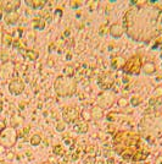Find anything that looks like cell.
Here are the masks:
<instances>
[{
  "label": "cell",
  "mask_w": 162,
  "mask_h": 164,
  "mask_svg": "<svg viewBox=\"0 0 162 164\" xmlns=\"http://www.w3.org/2000/svg\"><path fill=\"white\" fill-rule=\"evenodd\" d=\"M123 27L121 23H113L111 27H110V34L112 36L113 38H119L122 37V34H123Z\"/></svg>",
  "instance_id": "obj_8"
},
{
  "label": "cell",
  "mask_w": 162,
  "mask_h": 164,
  "mask_svg": "<svg viewBox=\"0 0 162 164\" xmlns=\"http://www.w3.org/2000/svg\"><path fill=\"white\" fill-rule=\"evenodd\" d=\"M144 157H145V156L143 154V152L138 151V152H137L135 154H133V158H132V159H133V160H141V159H143Z\"/></svg>",
  "instance_id": "obj_26"
},
{
  "label": "cell",
  "mask_w": 162,
  "mask_h": 164,
  "mask_svg": "<svg viewBox=\"0 0 162 164\" xmlns=\"http://www.w3.org/2000/svg\"><path fill=\"white\" fill-rule=\"evenodd\" d=\"M54 87H55L56 93L62 97H69L76 92V82L69 77L65 76H59L55 81Z\"/></svg>",
  "instance_id": "obj_2"
},
{
  "label": "cell",
  "mask_w": 162,
  "mask_h": 164,
  "mask_svg": "<svg viewBox=\"0 0 162 164\" xmlns=\"http://www.w3.org/2000/svg\"><path fill=\"white\" fill-rule=\"evenodd\" d=\"M155 103H156V102H155V98H151V99H150V104L152 105V104H155Z\"/></svg>",
  "instance_id": "obj_35"
},
{
  "label": "cell",
  "mask_w": 162,
  "mask_h": 164,
  "mask_svg": "<svg viewBox=\"0 0 162 164\" xmlns=\"http://www.w3.org/2000/svg\"><path fill=\"white\" fill-rule=\"evenodd\" d=\"M123 29L135 42H149L162 32V10L151 5L131 9L124 15Z\"/></svg>",
  "instance_id": "obj_1"
},
{
  "label": "cell",
  "mask_w": 162,
  "mask_h": 164,
  "mask_svg": "<svg viewBox=\"0 0 162 164\" xmlns=\"http://www.w3.org/2000/svg\"><path fill=\"white\" fill-rule=\"evenodd\" d=\"M71 4H72V5H71V6H72V8H78V6H79V5H81V4H79V3H78V2H76V3H71Z\"/></svg>",
  "instance_id": "obj_32"
},
{
  "label": "cell",
  "mask_w": 162,
  "mask_h": 164,
  "mask_svg": "<svg viewBox=\"0 0 162 164\" xmlns=\"http://www.w3.org/2000/svg\"><path fill=\"white\" fill-rule=\"evenodd\" d=\"M96 164H105V162H104V160H100V162H98Z\"/></svg>",
  "instance_id": "obj_36"
},
{
  "label": "cell",
  "mask_w": 162,
  "mask_h": 164,
  "mask_svg": "<svg viewBox=\"0 0 162 164\" xmlns=\"http://www.w3.org/2000/svg\"><path fill=\"white\" fill-rule=\"evenodd\" d=\"M65 129H66V125H65L63 121H59V122L56 124V131L62 132V131H65Z\"/></svg>",
  "instance_id": "obj_24"
},
{
  "label": "cell",
  "mask_w": 162,
  "mask_h": 164,
  "mask_svg": "<svg viewBox=\"0 0 162 164\" xmlns=\"http://www.w3.org/2000/svg\"><path fill=\"white\" fill-rule=\"evenodd\" d=\"M55 12H56V15H57V16H61V12H62V11H61L60 9H57V10L55 11Z\"/></svg>",
  "instance_id": "obj_34"
},
{
  "label": "cell",
  "mask_w": 162,
  "mask_h": 164,
  "mask_svg": "<svg viewBox=\"0 0 162 164\" xmlns=\"http://www.w3.org/2000/svg\"><path fill=\"white\" fill-rule=\"evenodd\" d=\"M63 74H65L66 77L73 76V74H75V67L72 66V65H66L65 69H63Z\"/></svg>",
  "instance_id": "obj_15"
},
{
  "label": "cell",
  "mask_w": 162,
  "mask_h": 164,
  "mask_svg": "<svg viewBox=\"0 0 162 164\" xmlns=\"http://www.w3.org/2000/svg\"><path fill=\"white\" fill-rule=\"evenodd\" d=\"M92 115H93L94 119H101L102 115H104V112H102L101 107H99V105L94 107V108H93V112H92Z\"/></svg>",
  "instance_id": "obj_13"
},
{
  "label": "cell",
  "mask_w": 162,
  "mask_h": 164,
  "mask_svg": "<svg viewBox=\"0 0 162 164\" xmlns=\"http://www.w3.org/2000/svg\"><path fill=\"white\" fill-rule=\"evenodd\" d=\"M26 54H27V57H28L32 61H34V60H37V59H38V53L35 51V50H28Z\"/></svg>",
  "instance_id": "obj_20"
},
{
  "label": "cell",
  "mask_w": 162,
  "mask_h": 164,
  "mask_svg": "<svg viewBox=\"0 0 162 164\" xmlns=\"http://www.w3.org/2000/svg\"><path fill=\"white\" fill-rule=\"evenodd\" d=\"M54 153H55V154H59V156H62V154H63V148H62V146L56 144L55 147H54Z\"/></svg>",
  "instance_id": "obj_22"
},
{
  "label": "cell",
  "mask_w": 162,
  "mask_h": 164,
  "mask_svg": "<svg viewBox=\"0 0 162 164\" xmlns=\"http://www.w3.org/2000/svg\"><path fill=\"white\" fill-rule=\"evenodd\" d=\"M23 89H25V83L19 80V79H16V80H12L9 85V91H10V93L12 94H16V96H19L23 92Z\"/></svg>",
  "instance_id": "obj_5"
},
{
  "label": "cell",
  "mask_w": 162,
  "mask_h": 164,
  "mask_svg": "<svg viewBox=\"0 0 162 164\" xmlns=\"http://www.w3.org/2000/svg\"><path fill=\"white\" fill-rule=\"evenodd\" d=\"M40 142H42V137H40V135L35 134V135H33V136H32V138H31V144H32V146H39V144H40Z\"/></svg>",
  "instance_id": "obj_17"
},
{
  "label": "cell",
  "mask_w": 162,
  "mask_h": 164,
  "mask_svg": "<svg viewBox=\"0 0 162 164\" xmlns=\"http://www.w3.org/2000/svg\"><path fill=\"white\" fill-rule=\"evenodd\" d=\"M63 34H65V36H66V37H68V36H69V34H71V32H69V29H66V31H65V33H63Z\"/></svg>",
  "instance_id": "obj_33"
},
{
  "label": "cell",
  "mask_w": 162,
  "mask_h": 164,
  "mask_svg": "<svg viewBox=\"0 0 162 164\" xmlns=\"http://www.w3.org/2000/svg\"><path fill=\"white\" fill-rule=\"evenodd\" d=\"M155 71H156V67H155V65L152 63H146V64L143 65V72L144 74L152 75V74H155Z\"/></svg>",
  "instance_id": "obj_12"
},
{
  "label": "cell",
  "mask_w": 162,
  "mask_h": 164,
  "mask_svg": "<svg viewBox=\"0 0 162 164\" xmlns=\"http://www.w3.org/2000/svg\"><path fill=\"white\" fill-rule=\"evenodd\" d=\"M34 28L35 29H39V31H43L45 28V21L40 20V19H35L34 20Z\"/></svg>",
  "instance_id": "obj_16"
},
{
  "label": "cell",
  "mask_w": 162,
  "mask_h": 164,
  "mask_svg": "<svg viewBox=\"0 0 162 164\" xmlns=\"http://www.w3.org/2000/svg\"><path fill=\"white\" fill-rule=\"evenodd\" d=\"M1 6L5 11H6V14H9V12H13L17 8L20 6V2H6V3H0Z\"/></svg>",
  "instance_id": "obj_9"
},
{
  "label": "cell",
  "mask_w": 162,
  "mask_h": 164,
  "mask_svg": "<svg viewBox=\"0 0 162 164\" xmlns=\"http://www.w3.org/2000/svg\"><path fill=\"white\" fill-rule=\"evenodd\" d=\"M75 131L78 134H85L88 131V124L87 122H82L75 126Z\"/></svg>",
  "instance_id": "obj_14"
},
{
  "label": "cell",
  "mask_w": 162,
  "mask_h": 164,
  "mask_svg": "<svg viewBox=\"0 0 162 164\" xmlns=\"http://www.w3.org/2000/svg\"><path fill=\"white\" fill-rule=\"evenodd\" d=\"M158 96H162V86H158L155 89V97H158Z\"/></svg>",
  "instance_id": "obj_30"
},
{
  "label": "cell",
  "mask_w": 162,
  "mask_h": 164,
  "mask_svg": "<svg viewBox=\"0 0 162 164\" xmlns=\"http://www.w3.org/2000/svg\"><path fill=\"white\" fill-rule=\"evenodd\" d=\"M118 105H119L121 108L127 107V105H128V99H127V98H119V101H118Z\"/></svg>",
  "instance_id": "obj_27"
},
{
  "label": "cell",
  "mask_w": 162,
  "mask_h": 164,
  "mask_svg": "<svg viewBox=\"0 0 162 164\" xmlns=\"http://www.w3.org/2000/svg\"><path fill=\"white\" fill-rule=\"evenodd\" d=\"M83 164H95V157L94 156H88L83 160Z\"/></svg>",
  "instance_id": "obj_23"
},
{
  "label": "cell",
  "mask_w": 162,
  "mask_h": 164,
  "mask_svg": "<svg viewBox=\"0 0 162 164\" xmlns=\"http://www.w3.org/2000/svg\"><path fill=\"white\" fill-rule=\"evenodd\" d=\"M122 157H123V159H125V160L132 159V158H133V151H131V150H125V151H123Z\"/></svg>",
  "instance_id": "obj_21"
},
{
  "label": "cell",
  "mask_w": 162,
  "mask_h": 164,
  "mask_svg": "<svg viewBox=\"0 0 162 164\" xmlns=\"http://www.w3.org/2000/svg\"><path fill=\"white\" fill-rule=\"evenodd\" d=\"M5 130V122L4 121H0V131Z\"/></svg>",
  "instance_id": "obj_31"
},
{
  "label": "cell",
  "mask_w": 162,
  "mask_h": 164,
  "mask_svg": "<svg viewBox=\"0 0 162 164\" xmlns=\"http://www.w3.org/2000/svg\"><path fill=\"white\" fill-rule=\"evenodd\" d=\"M45 4H46V3L44 2V0H34V2H32V6H33L34 9H40V8H43Z\"/></svg>",
  "instance_id": "obj_18"
},
{
  "label": "cell",
  "mask_w": 162,
  "mask_h": 164,
  "mask_svg": "<svg viewBox=\"0 0 162 164\" xmlns=\"http://www.w3.org/2000/svg\"><path fill=\"white\" fill-rule=\"evenodd\" d=\"M3 43H4L5 45H10V44L12 43V37H11L9 33H4V34H3Z\"/></svg>",
  "instance_id": "obj_19"
},
{
  "label": "cell",
  "mask_w": 162,
  "mask_h": 164,
  "mask_svg": "<svg viewBox=\"0 0 162 164\" xmlns=\"http://www.w3.org/2000/svg\"><path fill=\"white\" fill-rule=\"evenodd\" d=\"M16 140H17V134L12 127L5 129L0 132V143L5 146V147H12L16 143Z\"/></svg>",
  "instance_id": "obj_4"
},
{
  "label": "cell",
  "mask_w": 162,
  "mask_h": 164,
  "mask_svg": "<svg viewBox=\"0 0 162 164\" xmlns=\"http://www.w3.org/2000/svg\"><path fill=\"white\" fill-rule=\"evenodd\" d=\"M161 66H162V64H161Z\"/></svg>",
  "instance_id": "obj_37"
},
{
  "label": "cell",
  "mask_w": 162,
  "mask_h": 164,
  "mask_svg": "<svg viewBox=\"0 0 162 164\" xmlns=\"http://www.w3.org/2000/svg\"><path fill=\"white\" fill-rule=\"evenodd\" d=\"M17 120H20V118H17V116H12L11 119V127L13 129V127H16L17 125L20 124V121H17Z\"/></svg>",
  "instance_id": "obj_29"
},
{
  "label": "cell",
  "mask_w": 162,
  "mask_h": 164,
  "mask_svg": "<svg viewBox=\"0 0 162 164\" xmlns=\"http://www.w3.org/2000/svg\"><path fill=\"white\" fill-rule=\"evenodd\" d=\"M143 67V63H141V58L139 55H134L133 58H131L127 63L124 64L123 66V70L124 72L127 74H131V75H138L140 74V70Z\"/></svg>",
  "instance_id": "obj_3"
},
{
  "label": "cell",
  "mask_w": 162,
  "mask_h": 164,
  "mask_svg": "<svg viewBox=\"0 0 162 164\" xmlns=\"http://www.w3.org/2000/svg\"><path fill=\"white\" fill-rule=\"evenodd\" d=\"M1 61L3 63H7L9 61V53L5 51V50L1 51Z\"/></svg>",
  "instance_id": "obj_28"
},
{
  "label": "cell",
  "mask_w": 162,
  "mask_h": 164,
  "mask_svg": "<svg viewBox=\"0 0 162 164\" xmlns=\"http://www.w3.org/2000/svg\"><path fill=\"white\" fill-rule=\"evenodd\" d=\"M78 116H79V114H78V112H77V109L73 108V107L66 108V110L63 112V119H65V121H67V122H73V121H76V120L78 119Z\"/></svg>",
  "instance_id": "obj_6"
},
{
  "label": "cell",
  "mask_w": 162,
  "mask_h": 164,
  "mask_svg": "<svg viewBox=\"0 0 162 164\" xmlns=\"http://www.w3.org/2000/svg\"><path fill=\"white\" fill-rule=\"evenodd\" d=\"M124 64H125V60L122 58V57H119V55H117V57H115L113 59H112V67L115 69V70H118V69H123V66H124Z\"/></svg>",
  "instance_id": "obj_11"
},
{
  "label": "cell",
  "mask_w": 162,
  "mask_h": 164,
  "mask_svg": "<svg viewBox=\"0 0 162 164\" xmlns=\"http://www.w3.org/2000/svg\"><path fill=\"white\" fill-rule=\"evenodd\" d=\"M4 20H5V22H6L7 25H13V23L17 22V20H19V14H17L16 11L9 12V14H6V16L4 17Z\"/></svg>",
  "instance_id": "obj_10"
},
{
  "label": "cell",
  "mask_w": 162,
  "mask_h": 164,
  "mask_svg": "<svg viewBox=\"0 0 162 164\" xmlns=\"http://www.w3.org/2000/svg\"><path fill=\"white\" fill-rule=\"evenodd\" d=\"M140 103H141V98H140V97H138V96L133 97V98H132V101H131V104H132L133 107H138Z\"/></svg>",
  "instance_id": "obj_25"
},
{
  "label": "cell",
  "mask_w": 162,
  "mask_h": 164,
  "mask_svg": "<svg viewBox=\"0 0 162 164\" xmlns=\"http://www.w3.org/2000/svg\"><path fill=\"white\" fill-rule=\"evenodd\" d=\"M99 85L102 89H110L112 86H113V79L110 76V75H104L100 77L99 80Z\"/></svg>",
  "instance_id": "obj_7"
}]
</instances>
